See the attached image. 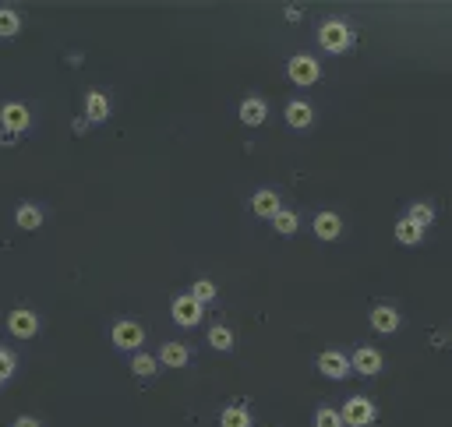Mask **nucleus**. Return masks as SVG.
<instances>
[{
  "label": "nucleus",
  "instance_id": "f257e3e1",
  "mask_svg": "<svg viewBox=\"0 0 452 427\" xmlns=\"http://www.w3.org/2000/svg\"><path fill=\"white\" fill-rule=\"evenodd\" d=\"M339 417H343V424H350V427H368V424H374V417H378V413H374V403H368L364 395H354V399L343 406Z\"/></svg>",
  "mask_w": 452,
  "mask_h": 427
},
{
  "label": "nucleus",
  "instance_id": "f03ea898",
  "mask_svg": "<svg viewBox=\"0 0 452 427\" xmlns=\"http://www.w3.org/2000/svg\"><path fill=\"white\" fill-rule=\"evenodd\" d=\"M286 71H290V82H293V85H315L318 74H321L318 60L308 57V54H297V57L286 64Z\"/></svg>",
  "mask_w": 452,
  "mask_h": 427
},
{
  "label": "nucleus",
  "instance_id": "7ed1b4c3",
  "mask_svg": "<svg viewBox=\"0 0 452 427\" xmlns=\"http://www.w3.org/2000/svg\"><path fill=\"white\" fill-rule=\"evenodd\" d=\"M318 39H321V46L329 49V54H343V49L354 43V36H350V29H346L343 21H325L321 32H318Z\"/></svg>",
  "mask_w": 452,
  "mask_h": 427
},
{
  "label": "nucleus",
  "instance_id": "20e7f679",
  "mask_svg": "<svg viewBox=\"0 0 452 427\" xmlns=\"http://www.w3.org/2000/svg\"><path fill=\"white\" fill-rule=\"evenodd\" d=\"M318 371L325 374V378H336V382H343L346 374H350V357H343L339 349H325V354L318 357Z\"/></svg>",
  "mask_w": 452,
  "mask_h": 427
},
{
  "label": "nucleus",
  "instance_id": "39448f33",
  "mask_svg": "<svg viewBox=\"0 0 452 427\" xmlns=\"http://www.w3.org/2000/svg\"><path fill=\"white\" fill-rule=\"evenodd\" d=\"M113 343L120 349H138L145 343V332H142V325L138 321H117L113 325Z\"/></svg>",
  "mask_w": 452,
  "mask_h": 427
},
{
  "label": "nucleus",
  "instance_id": "423d86ee",
  "mask_svg": "<svg viewBox=\"0 0 452 427\" xmlns=\"http://www.w3.org/2000/svg\"><path fill=\"white\" fill-rule=\"evenodd\" d=\"M173 321L184 325V329H191V325L202 321V304H198L194 297H177L173 300Z\"/></svg>",
  "mask_w": 452,
  "mask_h": 427
},
{
  "label": "nucleus",
  "instance_id": "0eeeda50",
  "mask_svg": "<svg viewBox=\"0 0 452 427\" xmlns=\"http://www.w3.org/2000/svg\"><path fill=\"white\" fill-rule=\"evenodd\" d=\"M0 124H4L8 135H18L29 128V110H25L21 103H8L4 110H0Z\"/></svg>",
  "mask_w": 452,
  "mask_h": 427
},
{
  "label": "nucleus",
  "instance_id": "6e6552de",
  "mask_svg": "<svg viewBox=\"0 0 452 427\" xmlns=\"http://www.w3.org/2000/svg\"><path fill=\"white\" fill-rule=\"evenodd\" d=\"M350 367L361 371V374H378L382 371V354L378 349H371V346H361L354 357H350Z\"/></svg>",
  "mask_w": 452,
  "mask_h": 427
},
{
  "label": "nucleus",
  "instance_id": "1a4fd4ad",
  "mask_svg": "<svg viewBox=\"0 0 452 427\" xmlns=\"http://www.w3.org/2000/svg\"><path fill=\"white\" fill-rule=\"evenodd\" d=\"M8 329H11L18 339H29V336H36V329H39V318H36L32 311H11Z\"/></svg>",
  "mask_w": 452,
  "mask_h": 427
},
{
  "label": "nucleus",
  "instance_id": "9d476101",
  "mask_svg": "<svg viewBox=\"0 0 452 427\" xmlns=\"http://www.w3.org/2000/svg\"><path fill=\"white\" fill-rule=\"evenodd\" d=\"M251 209H255V216H265V219H275V216L283 212L280 194H275V191H258L255 198H251Z\"/></svg>",
  "mask_w": 452,
  "mask_h": 427
},
{
  "label": "nucleus",
  "instance_id": "9b49d317",
  "mask_svg": "<svg viewBox=\"0 0 452 427\" xmlns=\"http://www.w3.org/2000/svg\"><path fill=\"white\" fill-rule=\"evenodd\" d=\"M399 321H403V318H399V311H396V308H385V304H382V308H374V311H371V325H374V332H385V336H389V332H396V329H399Z\"/></svg>",
  "mask_w": 452,
  "mask_h": 427
},
{
  "label": "nucleus",
  "instance_id": "f8f14e48",
  "mask_svg": "<svg viewBox=\"0 0 452 427\" xmlns=\"http://www.w3.org/2000/svg\"><path fill=\"white\" fill-rule=\"evenodd\" d=\"M265 117H269V106L262 103V99H244L240 103V120L247 124V128H258V124H265Z\"/></svg>",
  "mask_w": 452,
  "mask_h": 427
},
{
  "label": "nucleus",
  "instance_id": "ddd939ff",
  "mask_svg": "<svg viewBox=\"0 0 452 427\" xmlns=\"http://www.w3.org/2000/svg\"><path fill=\"white\" fill-rule=\"evenodd\" d=\"M315 233H318L321 240H336V237L343 233L339 216H336V212H318V216H315Z\"/></svg>",
  "mask_w": 452,
  "mask_h": 427
},
{
  "label": "nucleus",
  "instance_id": "4468645a",
  "mask_svg": "<svg viewBox=\"0 0 452 427\" xmlns=\"http://www.w3.org/2000/svg\"><path fill=\"white\" fill-rule=\"evenodd\" d=\"M286 120H290V128H311V120H315V113H311V106L308 103H290L286 106Z\"/></svg>",
  "mask_w": 452,
  "mask_h": 427
},
{
  "label": "nucleus",
  "instance_id": "2eb2a0df",
  "mask_svg": "<svg viewBox=\"0 0 452 427\" xmlns=\"http://www.w3.org/2000/svg\"><path fill=\"white\" fill-rule=\"evenodd\" d=\"M188 357H191V354H188V346H184V343H166V346H163V354H159V360H163L166 367H184Z\"/></svg>",
  "mask_w": 452,
  "mask_h": 427
},
{
  "label": "nucleus",
  "instance_id": "dca6fc26",
  "mask_svg": "<svg viewBox=\"0 0 452 427\" xmlns=\"http://www.w3.org/2000/svg\"><path fill=\"white\" fill-rule=\"evenodd\" d=\"M396 240L414 247V244H420V240H424V230H420L417 222H410V219H399V222H396Z\"/></svg>",
  "mask_w": 452,
  "mask_h": 427
},
{
  "label": "nucleus",
  "instance_id": "f3484780",
  "mask_svg": "<svg viewBox=\"0 0 452 427\" xmlns=\"http://www.w3.org/2000/svg\"><path fill=\"white\" fill-rule=\"evenodd\" d=\"M85 113H89V120H106V113H110L106 95H103V92H89V99H85Z\"/></svg>",
  "mask_w": 452,
  "mask_h": 427
},
{
  "label": "nucleus",
  "instance_id": "a211bd4d",
  "mask_svg": "<svg viewBox=\"0 0 452 427\" xmlns=\"http://www.w3.org/2000/svg\"><path fill=\"white\" fill-rule=\"evenodd\" d=\"M219 424L223 427H251V417H247L244 406H226L223 417H219Z\"/></svg>",
  "mask_w": 452,
  "mask_h": 427
},
{
  "label": "nucleus",
  "instance_id": "6ab92c4d",
  "mask_svg": "<svg viewBox=\"0 0 452 427\" xmlns=\"http://www.w3.org/2000/svg\"><path fill=\"white\" fill-rule=\"evenodd\" d=\"M18 226H21V230H39V226H43V212L36 205H21L18 209Z\"/></svg>",
  "mask_w": 452,
  "mask_h": 427
},
{
  "label": "nucleus",
  "instance_id": "aec40b11",
  "mask_svg": "<svg viewBox=\"0 0 452 427\" xmlns=\"http://www.w3.org/2000/svg\"><path fill=\"white\" fill-rule=\"evenodd\" d=\"M209 343L216 349H234V332L226 329V325H212V329H209Z\"/></svg>",
  "mask_w": 452,
  "mask_h": 427
},
{
  "label": "nucleus",
  "instance_id": "412c9836",
  "mask_svg": "<svg viewBox=\"0 0 452 427\" xmlns=\"http://www.w3.org/2000/svg\"><path fill=\"white\" fill-rule=\"evenodd\" d=\"M410 222H417L420 226V230H424V226H431V219H435V212H431V205H410V216H407Z\"/></svg>",
  "mask_w": 452,
  "mask_h": 427
},
{
  "label": "nucleus",
  "instance_id": "4be33fe9",
  "mask_svg": "<svg viewBox=\"0 0 452 427\" xmlns=\"http://www.w3.org/2000/svg\"><path fill=\"white\" fill-rule=\"evenodd\" d=\"M131 367H135L138 378H152V374H156V360L148 357V354H138V357L131 360Z\"/></svg>",
  "mask_w": 452,
  "mask_h": 427
},
{
  "label": "nucleus",
  "instance_id": "5701e85b",
  "mask_svg": "<svg viewBox=\"0 0 452 427\" xmlns=\"http://www.w3.org/2000/svg\"><path fill=\"white\" fill-rule=\"evenodd\" d=\"M18 25H21V21H18V14H14V11L0 8V36H4V39H8V36H14V32H18Z\"/></svg>",
  "mask_w": 452,
  "mask_h": 427
},
{
  "label": "nucleus",
  "instance_id": "b1692460",
  "mask_svg": "<svg viewBox=\"0 0 452 427\" xmlns=\"http://www.w3.org/2000/svg\"><path fill=\"white\" fill-rule=\"evenodd\" d=\"M272 222H275V230H280L283 237L297 233V216H293V212H280V216H275Z\"/></svg>",
  "mask_w": 452,
  "mask_h": 427
},
{
  "label": "nucleus",
  "instance_id": "393cba45",
  "mask_svg": "<svg viewBox=\"0 0 452 427\" xmlns=\"http://www.w3.org/2000/svg\"><path fill=\"white\" fill-rule=\"evenodd\" d=\"M191 297L198 300V304H209V300L216 297V286H212L209 279H198V283H194V293H191Z\"/></svg>",
  "mask_w": 452,
  "mask_h": 427
},
{
  "label": "nucleus",
  "instance_id": "a878e982",
  "mask_svg": "<svg viewBox=\"0 0 452 427\" xmlns=\"http://www.w3.org/2000/svg\"><path fill=\"white\" fill-rule=\"evenodd\" d=\"M315 424H318V427H343V417H339L336 410H329V406H325V410H318Z\"/></svg>",
  "mask_w": 452,
  "mask_h": 427
},
{
  "label": "nucleus",
  "instance_id": "bb28decb",
  "mask_svg": "<svg viewBox=\"0 0 452 427\" xmlns=\"http://www.w3.org/2000/svg\"><path fill=\"white\" fill-rule=\"evenodd\" d=\"M11 374H14V354L0 346V378H11Z\"/></svg>",
  "mask_w": 452,
  "mask_h": 427
},
{
  "label": "nucleus",
  "instance_id": "cd10ccee",
  "mask_svg": "<svg viewBox=\"0 0 452 427\" xmlns=\"http://www.w3.org/2000/svg\"><path fill=\"white\" fill-rule=\"evenodd\" d=\"M14 427H39V420H32V417H18Z\"/></svg>",
  "mask_w": 452,
  "mask_h": 427
},
{
  "label": "nucleus",
  "instance_id": "c85d7f7f",
  "mask_svg": "<svg viewBox=\"0 0 452 427\" xmlns=\"http://www.w3.org/2000/svg\"><path fill=\"white\" fill-rule=\"evenodd\" d=\"M0 382H4V378H0Z\"/></svg>",
  "mask_w": 452,
  "mask_h": 427
}]
</instances>
